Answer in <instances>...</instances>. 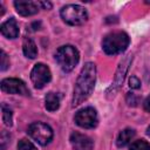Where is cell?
Segmentation results:
<instances>
[{
    "label": "cell",
    "instance_id": "cell-1",
    "mask_svg": "<svg viewBox=\"0 0 150 150\" xmlns=\"http://www.w3.org/2000/svg\"><path fill=\"white\" fill-rule=\"evenodd\" d=\"M95 80H96V67L93 62H87L84 67L81 69V73L75 83L73 102H71L73 107L81 104L90 96L94 89Z\"/></svg>",
    "mask_w": 150,
    "mask_h": 150
},
{
    "label": "cell",
    "instance_id": "cell-2",
    "mask_svg": "<svg viewBox=\"0 0 150 150\" xmlns=\"http://www.w3.org/2000/svg\"><path fill=\"white\" fill-rule=\"evenodd\" d=\"M129 42H130L129 35L124 32L117 30L105 35V38L102 41V48L107 54L116 55L124 52L128 48Z\"/></svg>",
    "mask_w": 150,
    "mask_h": 150
},
{
    "label": "cell",
    "instance_id": "cell-3",
    "mask_svg": "<svg viewBox=\"0 0 150 150\" xmlns=\"http://www.w3.org/2000/svg\"><path fill=\"white\" fill-rule=\"evenodd\" d=\"M55 59L57 63L60 64V67L62 68V70L68 73L73 70L74 67L77 64L80 60V54H79V50L74 46L66 45V46H61L57 49L55 54Z\"/></svg>",
    "mask_w": 150,
    "mask_h": 150
},
{
    "label": "cell",
    "instance_id": "cell-4",
    "mask_svg": "<svg viewBox=\"0 0 150 150\" xmlns=\"http://www.w3.org/2000/svg\"><path fill=\"white\" fill-rule=\"evenodd\" d=\"M61 18L62 20L71 26H79L82 25L83 22L87 21L88 18V13L86 11L84 7L80 6V5H67L63 6L61 12Z\"/></svg>",
    "mask_w": 150,
    "mask_h": 150
},
{
    "label": "cell",
    "instance_id": "cell-5",
    "mask_svg": "<svg viewBox=\"0 0 150 150\" xmlns=\"http://www.w3.org/2000/svg\"><path fill=\"white\" fill-rule=\"evenodd\" d=\"M28 134L35 142H38L41 145H47L53 138L52 128L48 124L42 122L32 123L28 127Z\"/></svg>",
    "mask_w": 150,
    "mask_h": 150
},
{
    "label": "cell",
    "instance_id": "cell-6",
    "mask_svg": "<svg viewBox=\"0 0 150 150\" xmlns=\"http://www.w3.org/2000/svg\"><path fill=\"white\" fill-rule=\"evenodd\" d=\"M75 123L84 129H91L95 128L98 123V117H97V112L94 108L91 107H87L83 109H80L74 117Z\"/></svg>",
    "mask_w": 150,
    "mask_h": 150
},
{
    "label": "cell",
    "instance_id": "cell-7",
    "mask_svg": "<svg viewBox=\"0 0 150 150\" xmlns=\"http://www.w3.org/2000/svg\"><path fill=\"white\" fill-rule=\"evenodd\" d=\"M30 79L34 83V86L39 89L43 88L52 79V73L49 68L43 63H36L32 71H30Z\"/></svg>",
    "mask_w": 150,
    "mask_h": 150
},
{
    "label": "cell",
    "instance_id": "cell-8",
    "mask_svg": "<svg viewBox=\"0 0 150 150\" xmlns=\"http://www.w3.org/2000/svg\"><path fill=\"white\" fill-rule=\"evenodd\" d=\"M1 90L7 94H18V95H29V90L26 87L25 82L19 79L9 77L1 81Z\"/></svg>",
    "mask_w": 150,
    "mask_h": 150
},
{
    "label": "cell",
    "instance_id": "cell-9",
    "mask_svg": "<svg viewBox=\"0 0 150 150\" xmlns=\"http://www.w3.org/2000/svg\"><path fill=\"white\" fill-rule=\"evenodd\" d=\"M70 143L74 150H93V141L80 132H73L70 135Z\"/></svg>",
    "mask_w": 150,
    "mask_h": 150
},
{
    "label": "cell",
    "instance_id": "cell-10",
    "mask_svg": "<svg viewBox=\"0 0 150 150\" xmlns=\"http://www.w3.org/2000/svg\"><path fill=\"white\" fill-rule=\"evenodd\" d=\"M14 7L16 12L23 16H30L38 13L39 11V4L33 2V1H23L19 0L14 2Z\"/></svg>",
    "mask_w": 150,
    "mask_h": 150
},
{
    "label": "cell",
    "instance_id": "cell-11",
    "mask_svg": "<svg viewBox=\"0 0 150 150\" xmlns=\"http://www.w3.org/2000/svg\"><path fill=\"white\" fill-rule=\"evenodd\" d=\"M0 30H1V34L8 39H15L19 35V26H18L15 19H13V18L6 20L1 25Z\"/></svg>",
    "mask_w": 150,
    "mask_h": 150
},
{
    "label": "cell",
    "instance_id": "cell-12",
    "mask_svg": "<svg viewBox=\"0 0 150 150\" xmlns=\"http://www.w3.org/2000/svg\"><path fill=\"white\" fill-rule=\"evenodd\" d=\"M134 136H135V131H134L132 129L127 128V129L122 130V131L118 134V137H117V141H116L117 146H118V148H123V146L128 145V144L131 142V139L134 138Z\"/></svg>",
    "mask_w": 150,
    "mask_h": 150
},
{
    "label": "cell",
    "instance_id": "cell-13",
    "mask_svg": "<svg viewBox=\"0 0 150 150\" xmlns=\"http://www.w3.org/2000/svg\"><path fill=\"white\" fill-rule=\"evenodd\" d=\"M22 50H23V54L26 57H29V59H34L36 55H38V48H36V45L35 42L29 39V38H26L23 40V43H22Z\"/></svg>",
    "mask_w": 150,
    "mask_h": 150
},
{
    "label": "cell",
    "instance_id": "cell-14",
    "mask_svg": "<svg viewBox=\"0 0 150 150\" xmlns=\"http://www.w3.org/2000/svg\"><path fill=\"white\" fill-rule=\"evenodd\" d=\"M45 107L49 111H55L60 107V97L55 93H48L45 97Z\"/></svg>",
    "mask_w": 150,
    "mask_h": 150
},
{
    "label": "cell",
    "instance_id": "cell-15",
    "mask_svg": "<svg viewBox=\"0 0 150 150\" xmlns=\"http://www.w3.org/2000/svg\"><path fill=\"white\" fill-rule=\"evenodd\" d=\"M1 110H2V121L6 125H12V110L9 109V107H7L6 104L1 105Z\"/></svg>",
    "mask_w": 150,
    "mask_h": 150
},
{
    "label": "cell",
    "instance_id": "cell-16",
    "mask_svg": "<svg viewBox=\"0 0 150 150\" xmlns=\"http://www.w3.org/2000/svg\"><path fill=\"white\" fill-rule=\"evenodd\" d=\"M130 150H150V144L144 139H138L130 145Z\"/></svg>",
    "mask_w": 150,
    "mask_h": 150
},
{
    "label": "cell",
    "instance_id": "cell-17",
    "mask_svg": "<svg viewBox=\"0 0 150 150\" xmlns=\"http://www.w3.org/2000/svg\"><path fill=\"white\" fill-rule=\"evenodd\" d=\"M18 150H38V149L28 139H21L18 143Z\"/></svg>",
    "mask_w": 150,
    "mask_h": 150
},
{
    "label": "cell",
    "instance_id": "cell-18",
    "mask_svg": "<svg viewBox=\"0 0 150 150\" xmlns=\"http://www.w3.org/2000/svg\"><path fill=\"white\" fill-rule=\"evenodd\" d=\"M0 54H1V63H0V69L4 71V70H6L7 68H8V66H9V60H8V57H7V55H6V53L4 52V50H1L0 52Z\"/></svg>",
    "mask_w": 150,
    "mask_h": 150
},
{
    "label": "cell",
    "instance_id": "cell-19",
    "mask_svg": "<svg viewBox=\"0 0 150 150\" xmlns=\"http://www.w3.org/2000/svg\"><path fill=\"white\" fill-rule=\"evenodd\" d=\"M129 87H130L131 89H138V88L141 87L139 80H138L136 76H131V77L129 79Z\"/></svg>",
    "mask_w": 150,
    "mask_h": 150
},
{
    "label": "cell",
    "instance_id": "cell-20",
    "mask_svg": "<svg viewBox=\"0 0 150 150\" xmlns=\"http://www.w3.org/2000/svg\"><path fill=\"white\" fill-rule=\"evenodd\" d=\"M39 6L43 7V9H50L52 8V2H48V1H40L38 2Z\"/></svg>",
    "mask_w": 150,
    "mask_h": 150
},
{
    "label": "cell",
    "instance_id": "cell-21",
    "mask_svg": "<svg viewBox=\"0 0 150 150\" xmlns=\"http://www.w3.org/2000/svg\"><path fill=\"white\" fill-rule=\"evenodd\" d=\"M143 107H144V109H145L148 112H150V95L144 100V102H143Z\"/></svg>",
    "mask_w": 150,
    "mask_h": 150
},
{
    "label": "cell",
    "instance_id": "cell-22",
    "mask_svg": "<svg viewBox=\"0 0 150 150\" xmlns=\"http://www.w3.org/2000/svg\"><path fill=\"white\" fill-rule=\"evenodd\" d=\"M146 134L150 136V125H149V127H148V129H146Z\"/></svg>",
    "mask_w": 150,
    "mask_h": 150
}]
</instances>
